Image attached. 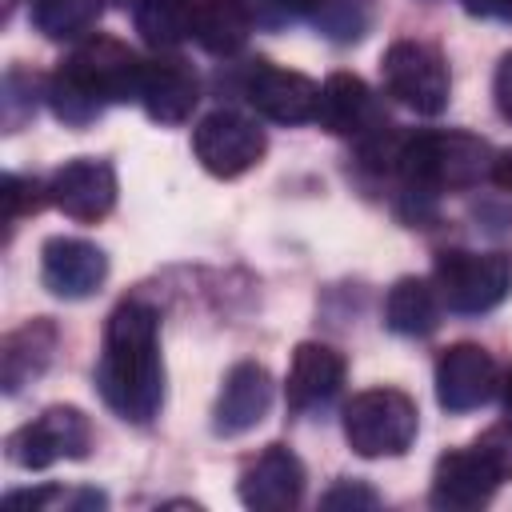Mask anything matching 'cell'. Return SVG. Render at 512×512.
Listing matches in <instances>:
<instances>
[{
    "label": "cell",
    "mask_w": 512,
    "mask_h": 512,
    "mask_svg": "<svg viewBox=\"0 0 512 512\" xmlns=\"http://www.w3.org/2000/svg\"><path fill=\"white\" fill-rule=\"evenodd\" d=\"M432 284L440 292V304L464 316L492 312L512 292V260L504 252H468V248H444L436 256Z\"/></svg>",
    "instance_id": "cell-5"
},
{
    "label": "cell",
    "mask_w": 512,
    "mask_h": 512,
    "mask_svg": "<svg viewBox=\"0 0 512 512\" xmlns=\"http://www.w3.org/2000/svg\"><path fill=\"white\" fill-rule=\"evenodd\" d=\"M32 20L48 40H76L100 20V0H32Z\"/></svg>",
    "instance_id": "cell-23"
},
{
    "label": "cell",
    "mask_w": 512,
    "mask_h": 512,
    "mask_svg": "<svg viewBox=\"0 0 512 512\" xmlns=\"http://www.w3.org/2000/svg\"><path fill=\"white\" fill-rule=\"evenodd\" d=\"M504 480L508 476L496 468V460L476 444L460 448V452H444L436 460V472H432V504L452 508V512H468V508L488 504Z\"/></svg>",
    "instance_id": "cell-9"
},
{
    "label": "cell",
    "mask_w": 512,
    "mask_h": 512,
    "mask_svg": "<svg viewBox=\"0 0 512 512\" xmlns=\"http://www.w3.org/2000/svg\"><path fill=\"white\" fill-rule=\"evenodd\" d=\"M316 24L332 36V40H360L368 28V0H324V8L316 12Z\"/></svg>",
    "instance_id": "cell-24"
},
{
    "label": "cell",
    "mask_w": 512,
    "mask_h": 512,
    "mask_svg": "<svg viewBox=\"0 0 512 512\" xmlns=\"http://www.w3.org/2000/svg\"><path fill=\"white\" fill-rule=\"evenodd\" d=\"M48 196L52 204L80 224H96L112 212L116 204V172L108 160L96 156H80L68 160L64 168H56V176L48 180Z\"/></svg>",
    "instance_id": "cell-12"
},
{
    "label": "cell",
    "mask_w": 512,
    "mask_h": 512,
    "mask_svg": "<svg viewBox=\"0 0 512 512\" xmlns=\"http://www.w3.org/2000/svg\"><path fill=\"white\" fill-rule=\"evenodd\" d=\"M268 408H272V376H268V368L256 364V360H240L224 376L212 428H216V436H244L268 416Z\"/></svg>",
    "instance_id": "cell-16"
},
{
    "label": "cell",
    "mask_w": 512,
    "mask_h": 512,
    "mask_svg": "<svg viewBox=\"0 0 512 512\" xmlns=\"http://www.w3.org/2000/svg\"><path fill=\"white\" fill-rule=\"evenodd\" d=\"M240 500L256 512H288L304 496V464L292 448L268 444L240 476Z\"/></svg>",
    "instance_id": "cell-15"
},
{
    "label": "cell",
    "mask_w": 512,
    "mask_h": 512,
    "mask_svg": "<svg viewBox=\"0 0 512 512\" xmlns=\"http://www.w3.org/2000/svg\"><path fill=\"white\" fill-rule=\"evenodd\" d=\"M504 412H508V420H512V372H508V380H504Z\"/></svg>",
    "instance_id": "cell-31"
},
{
    "label": "cell",
    "mask_w": 512,
    "mask_h": 512,
    "mask_svg": "<svg viewBox=\"0 0 512 512\" xmlns=\"http://www.w3.org/2000/svg\"><path fill=\"white\" fill-rule=\"evenodd\" d=\"M100 400L128 424H152L164 408V360L160 316L144 300H124L104 324V348L96 364Z\"/></svg>",
    "instance_id": "cell-1"
},
{
    "label": "cell",
    "mask_w": 512,
    "mask_h": 512,
    "mask_svg": "<svg viewBox=\"0 0 512 512\" xmlns=\"http://www.w3.org/2000/svg\"><path fill=\"white\" fill-rule=\"evenodd\" d=\"M492 92H496V108H500V116L512 124V52H504V60L496 64Z\"/></svg>",
    "instance_id": "cell-28"
},
{
    "label": "cell",
    "mask_w": 512,
    "mask_h": 512,
    "mask_svg": "<svg viewBox=\"0 0 512 512\" xmlns=\"http://www.w3.org/2000/svg\"><path fill=\"white\" fill-rule=\"evenodd\" d=\"M496 152L488 140L468 132H416L404 136L396 172L404 176L412 196H436V192H464L480 180H492Z\"/></svg>",
    "instance_id": "cell-3"
},
{
    "label": "cell",
    "mask_w": 512,
    "mask_h": 512,
    "mask_svg": "<svg viewBox=\"0 0 512 512\" xmlns=\"http://www.w3.org/2000/svg\"><path fill=\"white\" fill-rule=\"evenodd\" d=\"M384 324L396 336H432L440 324V292L420 276H400L384 300Z\"/></svg>",
    "instance_id": "cell-20"
},
{
    "label": "cell",
    "mask_w": 512,
    "mask_h": 512,
    "mask_svg": "<svg viewBox=\"0 0 512 512\" xmlns=\"http://www.w3.org/2000/svg\"><path fill=\"white\" fill-rule=\"evenodd\" d=\"M196 44L212 56H232L252 36V4L248 0H196Z\"/></svg>",
    "instance_id": "cell-21"
},
{
    "label": "cell",
    "mask_w": 512,
    "mask_h": 512,
    "mask_svg": "<svg viewBox=\"0 0 512 512\" xmlns=\"http://www.w3.org/2000/svg\"><path fill=\"white\" fill-rule=\"evenodd\" d=\"M140 76H144V64L128 44L112 36H92L52 72L48 104L56 120H64L68 128H84L108 104L140 100Z\"/></svg>",
    "instance_id": "cell-2"
},
{
    "label": "cell",
    "mask_w": 512,
    "mask_h": 512,
    "mask_svg": "<svg viewBox=\"0 0 512 512\" xmlns=\"http://www.w3.org/2000/svg\"><path fill=\"white\" fill-rule=\"evenodd\" d=\"M416 400L404 396L400 388H368L356 392L344 408V440L356 456L380 460V456H400L416 440Z\"/></svg>",
    "instance_id": "cell-4"
},
{
    "label": "cell",
    "mask_w": 512,
    "mask_h": 512,
    "mask_svg": "<svg viewBox=\"0 0 512 512\" xmlns=\"http://www.w3.org/2000/svg\"><path fill=\"white\" fill-rule=\"evenodd\" d=\"M340 384H344V356L336 348L316 344V340L296 344L292 364H288V380H284V396H288L292 412H308V408L328 404L340 392Z\"/></svg>",
    "instance_id": "cell-18"
},
{
    "label": "cell",
    "mask_w": 512,
    "mask_h": 512,
    "mask_svg": "<svg viewBox=\"0 0 512 512\" xmlns=\"http://www.w3.org/2000/svg\"><path fill=\"white\" fill-rule=\"evenodd\" d=\"M316 124L332 136H352L364 140L380 128H388L384 104L376 100V92L352 76V72H332L320 84V100H316Z\"/></svg>",
    "instance_id": "cell-10"
},
{
    "label": "cell",
    "mask_w": 512,
    "mask_h": 512,
    "mask_svg": "<svg viewBox=\"0 0 512 512\" xmlns=\"http://www.w3.org/2000/svg\"><path fill=\"white\" fill-rule=\"evenodd\" d=\"M460 8L468 16H484V20H504L512 16V0H460Z\"/></svg>",
    "instance_id": "cell-30"
},
{
    "label": "cell",
    "mask_w": 512,
    "mask_h": 512,
    "mask_svg": "<svg viewBox=\"0 0 512 512\" xmlns=\"http://www.w3.org/2000/svg\"><path fill=\"white\" fill-rule=\"evenodd\" d=\"M56 356V324L52 320H28L16 332L4 336L0 344V384L8 396H16L20 388H28L36 376H44V368Z\"/></svg>",
    "instance_id": "cell-19"
},
{
    "label": "cell",
    "mask_w": 512,
    "mask_h": 512,
    "mask_svg": "<svg viewBox=\"0 0 512 512\" xmlns=\"http://www.w3.org/2000/svg\"><path fill=\"white\" fill-rule=\"evenodd\" d=\"M264 12H272L276 20H288V16H312L324 8V0H256Z\"/></svg>",
    "instance_id": "cell-29"
},
{
    "label": "cell",
    "mask_w": 512,
    "mask_h": 512,
    "mask_svg": "<svg viewBox=\"0 0 512 512\" xmlns=\"http://www.w3.org/2000/svg\"><path fill=\"white\" fill-rule=\"evenodd\" d=\"M500 376H496V360L480 348V344H448L436 360V400L448 412H472L480 404L492 400Z\"/></svg>",
    "instance_id": "cell-11"
},
{
    "label": "cell",
    "mask_w": 512,
    "mask_h": 512,
    "mask_svg": "<svg viewBox=\"0 0 512 512\" xmlns=\"http://www.w3.org/2000/svg\"><path fill=\"white\" fill-rule=\"evenodd\" d=\"M200 100V76L180 56H156L140 76V104L156 124H184Z\"/></svg>",
    "instance_id": "cell-17"
},
{
    "label": "cell",
    "mask_w": 512,
    "mask_h": 512,
    "mask_svg": "<svg viewBox=\"0 0 512 512\" xmlns=\"http://www.w3.org/2000/svg\"><path fill=\"white\" fill-rule=\"evenodd\" d=\"M244 96L264 120L304 124V120H316L320 88L304 72H288V68H276L268 60H256V68L244 80Z\"/></svg>",
    "instance_id": "cell-13"
},
{
    "label": "cell",
    "mask_w": 512,
    "mask_h": 512,
    "mask_svg": "<svg viewBox=\"0 0 512 512\" xmlns=\"http://www.w3.org/2000/svg\"><path fill=\"white\" fill-rule=\"evenodd\" d=\"M88 448H92V424L72 404H52L32 424L8 436V460L28 472L48 468L56 460H84Z\"/></svg>",
    "instance_id": "cell-7"
},
{
    "label": "cell",
    "mask_w": 512,
    "mask_h": 512,
    "mask_svg": "<svg viewBox=\"0 0 512 512\" xmlns=\"http://www.w3.org/2000/svg\"><path fill=\"white\" fill-rule=\"evenodd\" d=\"M44 200H52V196H48V188H44L40 180H32V176H16V172L4 176V220H8V228H16L24 216L40 212Z\"/></svg>",
    "instance_id": "cell-25"
},
{
    "label": "cell",
    "mask_w": 512,
    "mask_h": 512,
    "mask_svg": "<svg viewBox=\"0 0 512 512\" xmlns=\"http://www.w3.org/2000/svg\"><path fill=\"white\" fill-rule=\"evenodd\" d=\"M192 148H196V160L204 164V172L232 180V176H244L248 168L260 164L268 140H264V128H256V120L220 108L196 124Z\"/></svg>",
    "instance_id": "cell-8"
},
{
    "label": "cell",
    "mask_w": 512,
    "mask_h": 512,
    "mask_svg": "<svg viewBox=\"0 0 512 512\" xmlns=\"http://www.w3.org/2000/svg\"><path fill=\"white\" fill-rule=\"evenodd\" d=\"M116 4H124V8H128V4H132V8H136V4H140V0H116Z\"/></svg>",
    "instance_id": "cell-32"
},
{
    "label": "cell",
    "mask_w": 512,
    "mask_h": 512,
    "mask_svg": "<svg viewBox=\"0 0 512 512\" xmlns=\"http://www.w3.org/2000/svg\"><path fill=\"white\" fill-rule=\"evenodd\" d=\"M32 112H36V80L12 68V72L4 76V128L16 132L20 120L32 116Z\"/></svg>",
    "instance_id": "cell-26"
},
{
    "label": "cell",
    "mask_w": 512,
    "mask_h": 512,
    "mask_svg": "<svg viewBox=\"0 0 512 512\" xmlns=\"http://www.w3.org/2000/svg\"><path fill=\"white\" fill-rule=\"evenodd\" d=\"M380 80H384V92L396 104H404L420 116H436V112L448 108V92H452L448 64L424 40L388 44V52L380 56Z\"/></svg>",
    "instance_id": "cell-6"
},
{
    "label": "cell",
    "mask_w": 512,
    "mask_h": 512,
    "mask_svg": "<svg viewBox=\"0 0 512 512\" xmlns=\"http://www.w3.org/2000/svg\"><path fill=\"white\" fill-rule=\"evenodd\" d=\"M196 28V0H140L136 4V32L148 48L168 52L188 40Z\"/></svg>",
    "instance_id": "cell-22"
},
{
    "label": "cell",
    "mask_w": 512,
    "mask_h": 512,
    "mask_svg": "<svg viewBox=\"0 0 512 512\" xmlns=\"http://www.w3.org/2000/svg\"><path fill=\"white\" fill-rule=\"evenodd\" d=\"M376 504H380V496L356 480H340L336 488H328L320 496V508H376Z\"/></svg>",
    "instance_id": "cell-27"
},
{
    "label": "cell",
    "mask_w": 512,
    "mask_h": 512,
    "mask_svg": "<svg viewBox=\"0 0 512 512\" xmlns=\"http://www.w3.org/2000/svg\"><path fill=\"white\" fill-rule=\"evenodd\" d=\"M108 276V256L76 236H52L40 248V280L60 300H84L92 296Z\"/></svg>",
    "instance_id": "cell-14"
}]
</instances>
